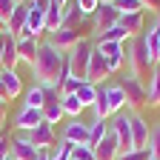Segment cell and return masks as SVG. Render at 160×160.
<instances>
[{"label":"cell","mask_w":160,"mask_h":160,"mask_svg":"<svg viewBox=\"0 0 160 160\" xmlns=\"http://www.w3.org/2000/svg\"><path fill=\"white\" fill-rule=\"evenodd\" d=\"M32 74L37 80V86H43V89H60L63 77L69 74V69H66V52L54 49L49 40H40L37 57H34V63H32Z\"/></svg>","instance_id":"1"},{"label":"cell","mask_w":160,"mask_h":160,"mask_svg":"<svg viewBox=\"0 0 160 160\" xmlns=\"http://www.w3.org/2000/svg\"><path fill=\"white\" fill-rule=\"evenodd\" d=\"M123 52H126V66H129V74H132V77H137L140 83H146V86H149L152 72H154V63H152V57H149L146 37H143V34H137V37L126 40V43H123Z\"/></svg>","instance_id":"2"},{"label":"cell","mask_w":160,"mask_h":160,"mask_svg":"<svg viewBox=\"0 0 160 160\" xmlns=\"http://www.w3.org/2000/svg\"><path fill=\"white\" fill-rule=\"evenodd\" d=\"M92 52H94V43H92L89 37H83L77 46H72V49L66 52V69H69L72 77L86 80V69H89V57H92Z\"/></svg>","instance_id":"3"},{"label":"cell","mask_w":160,"mask_h":160,"mask_svg":"<svg viewBox=\"0 0 160 160\" xmlns=\"http://www.w3.org/2000/svg\"><path fill=\"white\" fill-rule=\"evenodd\" d=\"M120 23V12L114 9V3H100L92 14V37L100 40L109 29H114Z\"/></svg>","instance_id":"4"},{"label":"cell","mask_w":160,"mask_h":160,"mask_svg":"<svg viewBox=\"0 0 160 160\" xmlns=\"http://www.w3.org/2000/svg\"><path fill=\"white\" fill-rule=\"evenodd\" d=\"M109 129H112V132H114V137H117L120 154L134 149V146H132V114H126V112L112 114V117H109Z\"/></svg>","instance_id":"5"},{"label":"cell","mask_w":160,"mask_h":160,"mask_svg":"<svg viewBox=\"0 0 160 160\" xmlns=\"http://www.w3.org/2000/svg\"><path fill=\"white\" fill-rule=\"evenodd\" d=\"M120 86H123V94H126V109L137 112V109H143L149 103V89H146V83H140L137 77L129 74Z\"/></svg>","instance_id":"6"},{"label":"cell","mask_w":160,"mask_h":160,"mask_svg":"<svg viewBox=\"0 0 160 160\" xmlns=\"http://www.w3.org/2000/svg\"><path fill=\"white\" fill-rule=\"evenodd\" d=\"M26 137H29V143L34 146V149H40V152H52L54 146H57V137H54V126L52 123H40V126H34L32 132H26Z\"/></svg>","instance_id":"7"},{"label":"cell","mask_w":160,"mask_h":160,"mask_svg":"<svg viewBox=\"0 0 160 160\" xmlns=\"http://www.w3.org/2000/svg\"><path fill=\"white\" fill-rule=\"evenodd\" d=\"M94 49L103 54V60H106V66H109V72H112V74H114V72H120V69L126 66V52H123V43H103V40H97Z\"/></svg>","instance_id":"8"},{"label":"cell","mask_w":160,"mask_h":160,"mask_svg":"<svg viewBox=\"0 0 160 160\" xmlns=\"http://www.w3.org/2000/svg\"><path fill=\"white\" fill-rule=\"evenodd\" d=\"M60 140H69V143H74V146H89V140H92V123H83L80 117H74L72 123L63 126Z\"/></svg>","instance_id":"9"},{"label":"cell","mask_w":160,"mask_h":160,"mask_svg":"<svg viewBox=\"0 0 160 160\" xmlns=\"http://www.w3.org/2000/svg\"><path fill=\"white\" fill-rule=\"evenodd\" d=\"M40 123H43V112H40V109L20 106V109H17V114H14V129H17L20 134L32 132V129H34V126H40Z\"/></svg>","instance_id":"10"},{"label":"cell","mask_w":160,"mask_h":160,"mask_svg":"<svg viewBox=\"0 0 160 160\" xmlns=\"http://www.w3.org/2000/svg\"><path fill=\"white\" fill-rule=\"evenodd\" d=\"M80 40H83V34H80V29H66V26H60L57 32L49 34V43L60 52H69L72 46H77Z\"/></svg>","instance_id":"11"},{"label":"cell","mask_w":160,"mask_h":160,"mask_svg":"<svg viewBox=\"0 0 160 160\" xmlns=\"http://www.w3.org/2000/svg\"><path fill=\"white\" fill-rule=\"evenodd\" d=\"M43 120L46 123H57V120H63V106H60V92L57 89H46V100H43Z\"/></svg>","instance_id":"12"},{"label":"cell","mask_w":160,"mask_h":160,"mask_svg":"<svg viewBox=\"0 0 160 160\" xmlns=\"http://www.w3.org/2000/svg\"><path fill=\"white\" fill-rule=\"evenodd\" d=\"M112 72H109V66H106V60H103V54H100L97 49L92 52V57H89V69H86V80L89 83H94V86H100L103 80L109 77Z\"/></svg>","instance_id":"13"},{"label":"cell","mask_w":160,"mask_h":160,"mask_svg":"<svg viewBox=\"0 0 160 160\" xmlns=\"http://www.w3.org/2000/svg\"><path fill=\"white\" fill-rule=\"evenodd\" d=\"M40 154H43V152L34 149L26 134L12 137V160H40Z\"/></svg>","instance_id":"14"},{"label":"cell","mask_w":160,"mask_h":160,"mask_svg":"<svg viewBox=\"0 0 160 160\" xmlns=\"http://www.w3.org/2000/svg\"><path fill=\"white\" fill-rule=\"evenodd\" d=\"M37 49H40V37H32V34H20L17 37V60L20 63H34L37 57Z\"/></svg>","instance_id":"15"},{"label":"cell","mask_w":160,"mask_h":160,"mask_svg":"<svg viewBox=\"0 0 160 160\" xmlns=\"http://www.w3.org/2000/svg\"><path fill=\"white\" fill-rule=\"evenodd\" d=\"M149 134H152L149 123L140 114H132V146L134 149H149Z\"/></svg>","instance_id":"16"},{"label":"cell","mask_w":160,"mask_h":160,"mask_svg":"<svg viewBox=\"0 0 160 160\" xmlns=\"http://www.w3.org/2000/svg\"><path fill=\"white\" fill-rule=\"evenodd\" d=\"M94 149V160H117V154H120V146H117V137H114V132L109 129V134L100 140L97 146H92Z\"/></svg>","instance_id":"17"},{"label":"cell","mask_w":160,"mask_h":160,"mask_svg":"<svg viewBox=\"0 0 160 160\" xmlns=\"http://www.w3.org/2000/svg\"><path fill=\"white\" fill-rule=\"evenodd\" d=\"M17 63H20L17 60V37L3 32V60H0V69H14Z\"/></svg>","instance_id":"18"},{"label":"cell","mask_w":160,"mask_h":160,"mask_svg":"<svg viewBox=\"0 0 160 160\" xmlns=\"http://www.w3.org/2000/svg\"><path fill=\"white\" fill-rule=\"evenodd\" d=\"M0 83L6 86L9 100H14L17 94H23V80H20V74L14 69H0Z\"/></svg>","instance_id":"19"},{"label":"cell","mask_w":160,"mask_h":160,"mask_svg":"<svg viewBox=\"0 0 160 160\" xmlns=\"http://www.w3.org/2000/svg\"><path fill=\"white\" fill-rule=\"evenodd\" d=\"M106 100H109V112H112V114H120V112L126 109L123 86H120V83H109V86H106Z\"/></svg>","instance_id":"20"},{"label":"cell","mask_w":160,"mask_h":160,"mask_svg":"<svg viewBox=\"0 0 160 160\" xmlns=\"http://www.w3.org/2000/svg\"><path fill=\"white\" fill-rule=\"evenodd\" d=\"M143 23H146V17L143 12H137V14H120V29H123L129 37H137V34H143Z\"/></svg>","instance_id":"21"},{"label":"cell","mask_w":160,"mask_h":160,"mask_svg":"<svg viewBox=\"0 0 160 160\" xmlns=\"http://www.w3.org/2000/svg\"><path fill=\"white\" fill-rule=\"evenodd\" d=\"M143 37H146V46H149V57H152V63H157L160 60V20L149 29V32H143Z\"/></svg>","instance_id":"22"},{"label":"cell","mask_w":160,"mask_h":160,"mask_svg":"<svg viewBox=\"0 0 160 160\" xmlns=\"http://www.w3.org/2000/svg\"><path fill=\"white\" fill-rule=\"evenodd\" d=\"M74 94H77V100H80V106H83V109H92V106H94V100H97V86L89 83V80H83V83L77 86Z\"/></svg>","instance_id":"23"},{"label":"cell","mask_w":160,"mask_h":160,"mask_svg":"<svg viewBox=\"0 0 160 160\" xmlns=\"http://www.w3.org/2000/svg\"><path fill=\"white\" fill-rule=\"evenodd\" d=\"M63 9L66 6L49 3V9H46V34H52V32H57L60 26H63Z\"/></svg>","instance_id":"24"},{"label":"cell","mask_w":160,"mask_h":160,"mask_svg":"<svg viewBox=\"0 0 160 160\" xmlns=\"http://www.w3.org/2000/svg\"><path fill=\"white\" fill-rule=\"evenodd\" d=\"M146 89H149V106H160V60L154 63V72Z\"/></svg>","instance_id":"25"},{"label":"cell","mask_w":160,"mask_h":160,"mask_svg":"<svg viewBox=\"0 0 160 160\" xmlns=\"http://www.w3.org/2000/svg\"><path fill=\"white\" fill-rule=\"evenodd\" d=\"M60 106H63V117H80V112H83V106H80L77 94H63L60 97Z\"/></svg>","instance_id":"26"},{"label":"cell","mask_w":160,"mask_h":160,"mask_svg":"<svg viewBox=\"0 0 160 160\" xmlns=\"http://www.w3.org/2000/svg\"><path fill=\"white\" fill-rule=\"evenodd\" d=\"M43 100H46V89L34 83V86L26 92V100H23V106H32V109H43Z\"/></svg>","instance_id":"27"},{"label":"cell","mask_w":160,"mask_h":160,"mask_svg":"<svg viewBox=\"0 0 160 160\" xmlns=\"http://www.w3.org/2000/svg\"><path fill=\"white\" fill-rule=\"evenodd\" d=\"M106 134H109V120H92V140H89V146H97Z\"/></svg>","instance_id":"28"},{"label":"cell","mask_w":160,"mask_h":160,"mask_svg":"<svg viewBox=\"0 0 160 160\" xmlns=\"http://www.w3.org/2000/svg\"><path fill=\"white\" fill-rule=\"evenodd\" d=\"M114 9L120 14H137V12H146V6L140 0H114Z\"/></svg>","instance_id":"29"},{"label":"cell","mask_w":160,"mask_h":160,"mask_svg":"<svg viewBox=\"0 0 160 160\" xmlns=\"http://www.w3.org/2000/svg\"><path fill=\"white\" fill-rule=\"evenodd\" d=\"M77 20H86V14L80 12L74 3H72V6H66V9H63V26H66V29H77V26H74Z\"/></svg>","instance_id":"30"},{"label":"cell","mask_w":160,"mask_h":160,"mask_svg":"<svg viewBox=\"0 0 160 160\" xmlns=\"http://www.w3.org/2000/svg\"><path fill=\"white\" fill-rule=\"evenodd\" d=\"M100 40H103V43H126V40H132V37H129L123 29H120V26H114V29H109Z\"/></svg>","instance_id":"31"},{"label":"cell","mask_w":160,"mask_h":160,"mask_svg":"<svg viewBox=\"0 0 160 160\" xmlns=\"http://www.w3.org/2000/svg\"><path fill=\"white\" fill-rule=\"evenodd\" d=\"M80 83H83V80H77V77L66 74V77H63V83H60V89H57V92H60V97H63V94H74Z\"/></svg>","instance_id":"32"},{"label":"cell","mask_w":160,"mask_h":160,"mask_svg":"<svg viewBox=\"0 0 160 160\" xmlns=\"http://www.w3.org/2000/svg\"><path fill=\"white\" fill-rule=\"evenodd\" d=\"M117 160H152V152L149 149H132V152L117 154Z\"/></svg>","instance_id":"33"},{"label":"cell","mask_w":160,"mask_h":160,"mask_svg":"<svg viewBox=\"0 0 160 160\" xmlns=\"http://www.w3.org/2000/svg\"><path fill=\"white\" fill-rule=\"evenodd\" d=\"M149 152H152V160H160V126L152 129L149 134Z\"/></svg>","instance_id":"34"},{"label":"cell","mask_w":160,"mask_h":160,"mask_svg":"<svg viewBox=\"0 0 160 160\" xmlns=\"http://www.w3.org/2000/svg\"><path fill=\"white\" fill-rule=\"evenodd\" d=\"M72 160H94L92 146H72Z\"/></svg>","instance_id":"35"},{"label":"cell","mask_w":160,"mask_h":160,"mask_svg":"<svg viewBox=\"0 0 160 160\" xmlns=\"http://www.w3.org/2000/svg\"><path fill=\"white\" fill-rule=\"evenodd\" d=\"M14 9H17V0H0V17L6 20V26H9V20H12Z\"/></svg>","instance_id":"36"},{"label":"cell","mask_w":160,"mask_h":160,"mask_svg":"<svg viewBox=\"0 0 160 160\" xmlns=\"http://www.w3.org/2000/svg\"><path fill=\"white\" fill-rule=\"evenodd\" d=\"M74 6L83 12L86 17H92V14H94V9L100 6V0H74Z\"/></svg>","instance_id":"37"},{"label":"cell","mask_w":160,"mask_h":160,"mask_svg":"<svg viewBox=\"0 0 160 160\" xmlns=\"http://www.w3.org/2000/svg\"><path fill=\"white\" fill-rule=\"evenodd\" d=\"M0 160H12V143L6 140L3 132H0Z\"/></svg>","instance_id":"38"},{"label":"cell","mask_w":160,"mask_h":160,"mask_svg":"<svg viewBox=\"0 0 160 160\" xmlns=\"http://www.w3.org/2000/svg\"><path fill=\"white\" fill-rule=\"evenodd\" d=\"M6 112H9L6 100H0V132H3V126H6Z\"/></svg>","instance_id":"39"},{"label":"cell","mask_w":160,"mask_h":160,"mask_svg":"<svg viewBox=\"0 0 160 160\" xmlns=\"http://www.w3.org/2000/svg\"><path fill=\"white\" fill-rule=\"evenodd\" d=\"M140 3H143L149 12H160V0H140Z\"/></svg>","instance_id":"40"},{"label":"cell","mask_w":160,"mask_h":160,"mask_svg":"<svg viewBox=\"0 0 160 160\" xmlns=\"http://www.w3.org/2000/svg\"><path fill=\"white\" fill-rule=\"evenodd\" d=\"M0 100H6V103H9V92H6V86H3V83H0Z\"/></svg>","instance_id":"41"},{"label":"cell","mask_w":160,"mask_h":160,"mask_svg":"<svg viewBox=\"0 0 160 160\" xmlns=\"http://www.w3.org/2000/svg\"><path fill=\"white\" fill-rule=\"evenodd\" d=\"M52 3H57V6H69V0H52Z\"/></svg>","instance_id":"42"},{"label":"cell","mask_w":160,"mask_h":160,"mask_svg":"<svg viewBox=\"0 0 160 160\" xmlns=\"http://www.w3.org/2000/svg\"><path fill=\"white\" fill-rule=\"evenodd\" d=\"M3 32H6V20L0 17V34H3Z\"/></svg>","instance_id":"43"},{"label":"cell","mask_w":160,"mask_h":160,"mask_svg":"<svg viewBox=\"0 0 160 160\" xmlns=\"http://www.w3.org/2000/svg\"><path fill=\"white\" fill-rule=\"evenodd\" d=\"M100 3H114V0H100Z\"/></svg>","instance_id":"44"},{"label":"cell","mask_w":160,"mask_h":160,"mask_svg":"<svg viewBox=\"0 0 160 160\" xmlns=\"http://www.w3.org/2000/svg\"><path fill=\"white\" fill-rule=\"evenodd\" d=\"M17 3H29V0H17Z\"/></svg>","instance_id":"45"},{"label":"cell","mask_w":160,"mask_h":160,"mask_svg":"<svg viewBox=\"0 0 160 160\" xmlns=\"http://www.w3.org/2000/svg\"><path fill=\"white\" fill-rule=\"evenodd\" d=\"M0 37H3V34H0Z\"/></svg>","instance_id":"46"}]
</instances>
